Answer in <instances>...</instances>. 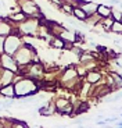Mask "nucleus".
I'll return each instance as SVG.
<instances>
[{
  "mask_svg": "<svg viewBox=\"0 0 122 128\" xmlns=\"http://www.w3.org/2000/svg\"><path fill=\"white\" fill-rule=\"evenodd\" d=\"M13 128H26V127H25V124H21V122H18V124H15Z\"/></svg>",
  "mask_w": 122,
  "mask_h": 128,
  "instance_id": "obj_12",
  "label": "nucleus"
},
{
  "mask_svg": "<svg viewBox=\"0 0 122 128\" xmlns=\"http://www.w3.org/2000/svg\"><path fill=\"white\" fill-rule=\"evenodd\" d=\"M114 42H115V45H121V40H119V39H115Z\"/></svg>",
  "mask_w": 122,
  "mask_h": 128,
  "instance_id": "obj_15",
  "label": "nucleus"
},
{
  "mask_svg": "<svg viewBox=\"0 0 122 128\" xmlns=\"http://www.w3.org/2000/svg\"><path fill=\"white\" fill-rule=\"evenodd\" d=\"M11 18L15 20V21H22V20L25 18V16H24L22 13H18V14H14V16H11Z\"/></svg>",
  "mask_w": 122,
  "mask_h": 128,
  "instance_id": "obj_9",
  "label": "nucleus"
},
{
  "mask_svg": "<svg viewBox=\"0 0 122 128\" xmlns=\"http://www.w3.org/2000/svg\"><path fill=\"white\" fill-rule=\"evenodd\" d=\"M19 43H21V42H19L18 38H15V36H8V38H7V40L3 42L4 50H6L8 54H13V53H15V52H17Z\"/></svg>",
  "mask_w": 122,
  "mask_h": 128,
  "instance_id": "obj_2",
  "label": "nucleus"
},
{
  "mask_svg": "<svg viewBox=\"0 0 122 128\" xmlns=\"http://www.w3.org/2000/svg\"><path fill=\"white\" fill-rule=\"evenodd\" d=\"M53 46H54V48H62V42H60V40H56V42H53Z\"/></svg>",
  "mask_w": 122,
  "mask_h": 128,
  "instance_id": "obj_11",
  "label": "nucleus"
},
{
  "mask_svg": "<svg viewBox=\"0 0 122 128\" xmlns=\"http://www.w3.org/2000/svg\"><path fill=\"white\" fill-rule=\"evenodd\" d=\"M0 128H1V127H0Z\"/></svg>",
  "mask_w": 122,
  "mask_h": 128,
  "instance_id": "obj_17",
  "label": "nucleus"
},
{
  "mask_svg": "<svg viewBox=\"0 0 122 128\" xmlns=\"http://www.w3.org/2000/svg\"><path fill=\"white\" fill-rule=\"evenodd\" d=\"M14 90H15L18 98H26V96L35 95L38 88H36V85L33 82H31L28 80H24V81H19L14 86Z\"/></svg>",
  "mask_w": 122,
  "mask_h": 128,
  "instance_id": "obj_1",
  "label": "nucleus"
},
{
  "mask_svg": "<svg viewBox=\"0 0 122 128\" xmlns=\"http://www.w3.org/2000/svg\"><path fill=\"white\" fill-rule=\"evenodd\" d=\"M3 45V40H1V38H0V46Z\"/></svg>",
  "mask_w": 122,
  "mask_h": 128,
  "instance_id": "obj_16",
  "label": "nucleus"
},
{
  "mask_svg": "<svg viewBox=\"0 0 122 128\" xmlns=\"http://www.w3.org/2000/svg\"><path fill=\"white\" fill-rule=\"evenodd\" d=\"M1 61H3V66H4L6 68H11V70H15V64H14L13 58L10 57L8 54L3 56V57H1Z\"/></svg>",
  "mask_w": 122,
  "mask_h": 128,
  "instance_id": "obj_3",
  "label": "nucleus"
},
{
  "mask_svg": "<svg viewBox=\"0 0 122 128\" xmlns=\"http://www.w3.org/2000/svg\"><path fill=\"white\" fill-rule=\"evenodd\" d=\"M72 13H74V16L76 17L78 20H80V21H85L86 17H87V14L85 13V10H82V8H74Z\"/></svg>",
  "mask_w": 122,
  "mask_h": 128,
  "instance_id": "obj_4",
  "label": "nucleus"
},
{
  "mask_svg": "<svg viewBox=\"0 0 122 128\" xmlns=\"http://www.w3.org/2000/svg\"><path fill=\"white\" fill-rule=\"evenodd\" d=\"M96 11H97V13H99L101 17H104V18H106V17H108L110 13H111V10L107 8V7H104V6H101V4H100V6H97Z\"/></svg>",
  "mask_w": 122,
  "mask_h": 128,
  "instance_id": "obj_5",
  "label": "nucleus"
},
{
  "mask_svg": "<svg viewBox=\"0 0 122 128\" xmlns=\"http://www.w3.org/2000/svg\"><path fill=\"white\" fill-rule=\"evenodd\" d=\"M113 31L114 32H121L122 31V25H121V21H115V22L113 24Z\"/></svg>",
  "mask_w": 122,
  "mask_h": 128,
  "instance_id": "obj_7",
  "label": "nucleus"
},
{
  "mask_svg": "<svg viewBox=\"0 0 122 128\" xmlns=\"http://www.w3.org/2000/svg\"><path fill=\"white\" fill-rule=\"evenodd\" d=\"M62 10H64V11H67V13H72V8H71V7H68V6H64V7H62Z\"/></svg>",
  "mask_w": 122,
  "mask_h": 128,
  "instance_id": "obj_13",
  "label": "nucleus"
},
{
  "mask_svg": "<svg viewBox=\"0 0 122 128\" xmlns=\"http://www.w3.org/2000/svg\"><path fill=\"white\" fill-rule=\"evenodd\" d=\"M13 90H14L13 86H6V88H3V89L0 90V92L3 93V95H6V96H13Z\"/></svg>",
  "mask_w": 122,
  "mask_h": 128,
  "instance_id": "obj_6",
  "label": "nucleus"
},
{
  "mask_svg": "<svg viewBox=\"0 0 122 128\" xmlns=\"http://www.w3.org/2000/svg\"><path fill=\"white\" fill-rule=\"evenodd\" d=\"M100 78V75H99V72H96V74H90L89 77H87V81H89L90 84H93V82H96L97 80Z\"/></svg>",
  "mask_w": 122,
  "mask_h": 128,
  "instance_id": "obj_8",
  "label": "nucleus"
},
{
  "mask_svg": "<svg viewBox=\"0 0 122 128\" xmlns=\"http://www.w3.org/2000/svg\"><path fill=\"white\" fill-rule=\"evenodd\" d=\"M65 106H67V102H65V100L61 99V100H58V102H57V107H58V109H64L65 110Z\"/></svg>",
  "mask_w": 122,
  "mask_h": 128,
  "instance_id": "obj_10",
  "label": "nucleus"
},
{
  "mask_svg": "<svg viewBox=\"0 0 122 128\" xmlns=\"http://www.w3.org/2000/svg\"><path fill=\"white\" fill-rule=\"evenodd\" d=\"M110 3H113V4H119V0H110Z\"/></svg>",
  "mask_w": 122,
  "mask_h": 128,
  "instance_id": "obj_14",
  "label": "nucleus"
}]
</instances>
